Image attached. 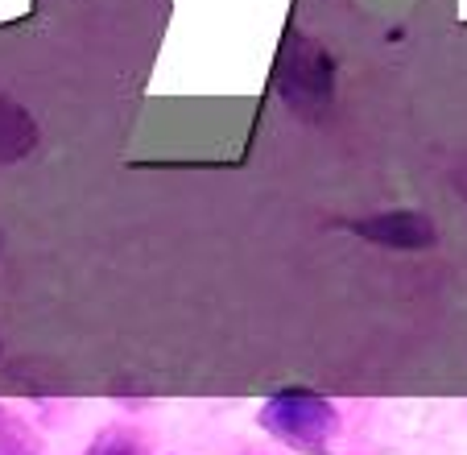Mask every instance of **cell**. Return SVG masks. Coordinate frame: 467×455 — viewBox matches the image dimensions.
Returning <instances> with one entry per match:
<instances>
[{
	"label": "cell",
	"mask_w": 467,
	"mask_h": 455,
	"mask_svg": "<svg viewBox=\"0 0 467 455\" xmlns=\"http://www.w3.org/2000/svg\"><path fill=\"white\" fill-rule=\"evenodd\" d=\"M274 91L302 121H318L336 100V58L306 34H290L277 54Z\"/></svg>",
	"instance_id": "1"
},
{
	"label": "cell",
	"mask_w": 467,
	"mask_h": 455,
	"mask_svg": "<svg viewBox=\"0 0 467 455\" xmlns=\"http://www.w3.org/2000/svg\"><path fill=\"white\" fill-rule=\"evenodd\" d=\"M256 418L265 435L302 455H327L339 435V410L315 389H277L274 397H265Z\"/></svg>",
	"instance_id": "2"
},
{
	"label": "cell",
	"mask_w": 467,
	"mask_h": 455,
	"mask_svg": "<svg viewBox=\"0 0 467 455\" xmlns=\"http://www.w3.org/2000/svg\"><path fill=\"white\" fill-rule=\"evenodd\" d=\"M352 232L368 245L393 249V253H418V249H434L439 240V228L431 216L414 207H397V211H377V216H364L352 224Z\"/></svg>",
	"instance_id": "3"
},
{
	"label": "cell",
	"mask_w": 467,
	"mask_h": 455,
	"mask_svg": "<svg viewBox=\"0 0 467 455\" xmlns=\"http://www.w3.org/2000/svg\"><path fill=\"white\" fill-rule=\"evenodd\" d=\"M37 149V121L17 104L0 96V162H21Z\"/></svg>",
	"instance_id": "4"
},
{
	"label": "cell",
	"mask_w": 467,
	"mask_h": 455,
	"mask_svg": "<svg viewBox=\"0 0 467 455\" xmlns=\"http://www.w3.org/2000/svg\"><path fill=\"white\" fill-rule=\"evenodd\" d=\"M0 455H42L37 430L9 406H0Z\"/></svg>",
	"instance_id": "5"
},
{
	"label": "cell",
	"mask_w": 467,
	"mask_h": 455,
	"mask_svg": "<svg viewBox=\"0 0 467 455\" xmlns=\"http://www.w3.org/2000/svg\"><path fill=\"white\" fill-rule=\"evenodd\" d=\"M88 455H145V451L137 439L120 435V430H108V435H99L96 443L88 447Z\"/></svg>",
	"instance_id": "6"
}]
</instances>
